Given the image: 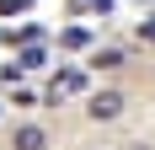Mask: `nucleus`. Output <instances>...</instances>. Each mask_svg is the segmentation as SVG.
<instances>
[{"label":"nucleus","instance_id":"nucleus-4","mask_svg":"<svg viewBox=\"0 0 155 150\" xmlns=\"http://www.w3.org/2000/svg\"><path fill=\"white\" fill-rule=\"evenodd\" d=\"M91 64H96V70H118V64H123V54H118V48H96Z\"/></svg>","mask_w":155,"mask_h":150},{"label":"nucleus","instance_id":"nucleus-2","mask_svg":"<svg viewBox=\"0 0 155 150\" xmlns=\"http://www.w3.org/2000/svg\"><path fill=\"white\" fill-rule=\"evenodd\" d=\"M11 150H48V134L38 129V123H21L11 134Z\"/></svg>","mask_w":155,"mask_h":150},{"label":"nucleus","instance_id":"nucleus-1","mask_svg":"<svg viewBox=\"0 0 155 150\" xmlns=\"http://www.w3.org/2000/svg\"><path fill=\"white\" fill-rule=\"evenodd\" d=\"M86 113H91L96 123H112L118 113H123V91H91V102H86Z\"/></svg>","mask_w":155,"mask_h":150},{"label":"nucleus","instance_id":"nucleus-8","mask_svg":"<svg viewBox=\"0 0 155 150\" xmlns=\"http://www.w3.org/2000/svg\"><path fill=\"white\" fill-rule=\"evenodd\" d=\"M123 150H155V145H123Z\"/></svg>","mask_w":155,"mask_h":150},{"label":"nucleus","instance_id":"nucleus-7","mask_svg":"<svg viewBox=\"0 0 155 150\" xmlns=\"http://www.w3.org/2000/svg\"><path fill=\"white\" fill-rule=\"evenodd\" d=\"M16 11H27V0H0V16H16Z\"/></svg>","mask_w":155,"mask_h":150},{"label":"nucleus","instance_id":"nucleus-5","mask_svg":"<svg viewBox=\"0 0 155 150\" xmlns=\"http://www.w3.org/2000/svg\"><path fill=\"white\" fill-rule=\"evenodd\" d=\"M59 43H64V48H91V32H86V27H64Z\"/></svg>","mask_w":155,"mask_h":150},{"label":"nucleus","instance_id":"nucleus-6","mask_svg":"<svg viewBox=\"0 0 155 150\" xmlns=\"http://www.w3.org/2000/svg\"><path fill=\"white\" fill-rule=\"evenodd\" d=\"M139 43H155V16H144V22H139Z\"/></svg>","mask_w":155,"mask_h":150},{"label":"nucleus","instance_id":"nucleus-3","mask_svg":"<svg viewBox=\"0 0 155 150\" xmlns=\"http://www.w3.org/2000/svg\"><path fill=\"white\" fill-rule=\"evenodd\" d=\"M48 64V48L43 43H21V54H16V70H43Z\"/></svg>","mask_w":155,"mask_h":150}]
</instances>
